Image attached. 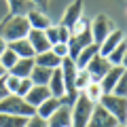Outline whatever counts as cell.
<instances>
[{"label":"cell","instance_id":"1","mask_svg":"<svg viewBox=\"0 0 127 127\" xmlns=\"http://www.w3.org/2000/svg\"><path fill=\"white\" fill-rule=\"evenodd\" d=\"M30 32V23H28L26 15H13L11 19H6L0 28V36L4 38L6 42L17 40V38H26Z\"/></svg>","mask_w":127,"mask_h":127},{"label":"cell","instance_id":"2","mask_svg":"<svg viewBox=\"0 0 127 127\" xmlns=\"http://www.w3.org/2000/svg\"><path fill=\"white\" fill-rule=\"evenodd\" d=\"M91 110H93V104L85 97L83 91H78L76 100L70 106V127H87V121L91 117Z\"/></svg>","mask_w":127,"mask_h":127},{"label":"cell","instance_id":"3","mask_svg":"<svg viewBox=\"0 0 127 127\" xmlns=\"http://www.w3.org/2000/svg\"><path fill=\"white\" fill-rule=\"evenodd\" d=\"M0 112L23 114V117H30V114H34L36 110L32 108V106L28 104L23 97H19V95H15V93H9L6 97H2V100H0Z\"/></svg>","mask_w":127,"mask_h":127},{"label":"cell","instance_id":"4","mask_svg":"<svg viewBox=\"0 0 127 127\" xmlns=\"http://www.w3.org/2000/svg\"><path fill=\"white\" fill-rule=\"evenodd\" d=\"M100 104L117 119V123H125L127 119V100L121 95H112V93H104V97L100 100Z\"/></svg>","mask_w":127,"mask_h":127},{"label":"cell","instance_id":"5","mask_svg":"<svg viewBox=\"0 0 127 127\" xmlns=\"http://www.w3.org/2000/svg\"><path fill=\"white\" fill-rule=\"evenodd\" d=\"M89 32H91V40H93L95 45H100L110 32H112V23H110L108 15H104V13L95 15L89 21Z\"/></svg>","mask_w":127,"mask_h":127},{"label":"cell","instance_id":"6","mask_svg":"<svg viewBox=\"0 0 127 127\" xmlns=\"http://www.w3.org/2000/svg\"><path fill=\"white\" fill-rule=\"evenodd\" d=\"M114 125H117V119L102 104H93V110H91V117L87 121V127H114Z\"/></svg>","mask_w":127,"mask_h":127},{"label":"cell","instance_id":"7","mask_svg":"<svg viewBox=\"0 0 127 127\" xmlns=\"http://www.w3.org/2000/svg\"><path fill=\"white\" fill-rule=\"evenodd\" d=\"M59 70H62V78H64V85H66V93H78V91H74V76H76V70H78L74 59L64 57L62 64H59Z\"/></svg>","mask_w":127,"mask_h":127},{"label":"cell","instance_id":"8","mask_svg":"<svg viewBox=\"0 0 127 127\" xmlns=\"http://www.w3.org/2000/svg\"><path fill=\"white\" fill-rule=\"evenodd\" d=\"M83 9H85V2H83V0H72L62 13V26L72 28L74 23L83 17Z\"/></svg>","mask_w":127,"mask_h":127},{"label":"cell","instance_id":"9","mask_svg":"<svg viewBox=\"0 0 127 127\" xmlns=\"http://www.w3.org/2000/svg\"><path fill=\"white\" fill-rule=\"evenodd\" d=\"M108 68H110V62L104 57V55H100V53L93 55V57H91V62L85 66V70L91 74V78H93V81H100V78L108 72Z\"/></svg>","mask_w":127,"mask_h":127},{"label":"cell","instance_id":"10","mask_svg":"<svg viewBox=\"0 0 127 127\" xmlns=\"http://www.w3.org/2000/svg\"><path fill=\"white\" fill-rule=\"evenodd\" d=\"M123 74H125V66H110L108 72L97 81L102 85V91H104V93H112V87L117 85V81L123 76Z\"/></svg>","mask_w":127,"mask_h":127},{"label":"cell","instance_id":"11","mask_svg":"<svg viewBox=\"0 0 127 127\" xmlns=\"http://www.w3.org/2000/svg\"><path fill=\"white\" fill-rule=\"evenodd\" d=\"M28 42L32 45V49H34V53H45V51H49L51 49V42L47 40V36H45V30H32L30 28V32H28Z\"/></svg>","mask_w":127,"mask_h":127},{"label":"cell","instance_id":"12","mask_svg":"<svg viewBox=\"0 0 127 127\" xmlns=\"http://www.w3.org/2000/svg\"><path fill=\"white\" fill-rule=\"evenodd\" d=\"M123 40H125V32H123L121 28H117V30L112 28V32H110L108 36L100 42V55H104V57H106V55H108L119 42H123Z\"/></svg>","mask_w":127,"mask_h":127},{"label":"cell","instance_id":"13","mask_svg":"<svg viewBox=\"0 0 127 127\" xmlns=\"http://www.w3.org/2000/svg\"><path fill=\"white\" fill-rule=\"evenodd\" d=\"M49 95L51 93H49V87L47 85H32V89L23 95V100H26L32 108H36V106L40 104V102H45Z\"/></svg>","mask_w":127,"mask_h":127},{"label":"cell","instance_id":"14","mask_svg":"<svg viewBox=\"0 0 127 127\" xmlns=\"http://www.w3.org/2000/svg\"><path fill=\"white\" fill-rule=\"evenodd\" d=\"M28 23H30L32 30H47V28L51 26V17L47 13H42V11H36V9H32L30 13L26 15Z\"/></svg>","mask_w":127,"mask_h":127},{"label":"cell","instance_id":"15","mask_svg":"<svg viewBox=\"0 0 127 127\" xmlns=\"http://www.w3.org/2000/svg\"><path fill=\"white\" fill-rule=\"evenodd\" d=\"M47 87H49V93L53 95V97H62V95L66 93V85H64L62 70L59 68L51 70V78H49V83H47Z\"/></svg>","mask_w":127,"mask_h":127},{"label":"cell","instance_id":"16","mask_svg":"<svg viewBox=\"0 0 127 127\" xmlns=\"http://www.w3.org/2000/svg\"><path fill=\"white\" fill-rule=\"evenodd\" d=\"M47 125H49V127H64V125H70V106L62 104L49 119H47Z\"/></svg>","mask_w":127,"mask_h":127},{"label":"cell","instance_id":"17","mask_svg":"<svg viewBox=\"0 0 127 127\" xmlns=\"http://www.w3.org/2000/svg\"><path fill=\"white\" fill-rule=\"evenodd\" d=\"M97 53H100V45H95V42H89L87 47H83V49L76 53V57H74L76 68H85L87 64L91 62V57H93V55H97Z\"/></svg>","mask_w":127,"mask_h":127},{"label":"cell","instance_id":"18","mask_svg":"<svg viewBox=\"0 0 127 127\" xmlns=\"http://www.w3.org/2000/svg\"><path fill=\"white\" fill-rule=\"evenodd\" d=\"M6 47H9L17 57H34V55H36V53H34V49H32V45L28 42V38L11 40V42H6Z\"/></svg>","mask_w":127,"mask_h":127},{"label":"cell","instance_id":"19","mask_svg":"<svg viewBox=\"0 0 127 127\" xmlns=\"http://www.w3.org/2000/svg\"><path fill=\"white\" fill-rule=\"evenodd\" d=\"M32 68H34V57H19L9 72L15 74V76H19V78H26V76H30Z\"/></svg>","mask_w":127,"mask_h":127},{"label":"cell","instance_id":"20","mask_svg":"<svg viewBox=\"0 0 127 127\" xmlns=\"http://www.w3.org/2000/svg\"><path fill=\"white\" fill-rule=\"evenodd\" d=\"M34 64H36V66H45V68L53 70V68H59L62 57H57V55L49 49V51H45V53H36V55H34Z\"/></svg>","mask_w":127,"mask_h":127},{"label":"cell","instance_id":"21","mask_svg":"<svg viewBox=\"0 0 127 127\" xmlns=\"http://www.w3.org/2000/svg\"><path fill=\"white\" fill-rule=\"evenodd\" d=\"M59 106H62V102H59V97H53V95H49V97H47L45 102H40V104L36 106V114L38 117H42V119H49L51 114L55 112V110L59 108Z\"/></svg>","mask_w":127,"mask_h":127},{"label":"cell","instance_id":"22","mask_svg":"<svg viewBox=\"0 0 127 127\" xmlns=\"http://www.w3.org/2000/svg\"><path fill=\"white\" fill-rule=\"evenodd\" d=\"M49 78H51V70L45 68V66H36V64H34V68H32V72H30L32 85H47Z\"/></svg>","mask_w":127,"mask_h":127},{"label":"cell","instance_id":"23","mask_svg":"<svg viewBox=\"0 0 127 127\" xmlns=\"http://www.w3.org/2000/svg\"><path fill=\"white\" fill-rule=\"evenodd\" d=\"M28 117L23 114H9V112H0V127H26Z\"/></svg>","mask_w":127,"mask_h":127},{"label":"cell","instance_id":"24","mask_svg":"<svg viewBox=\"0 0 127 127\" xmlns=\"http://www.w3.org/2000/svg\"><path fill=\"white\" fill-rule=\"evenodd\" d=\"M83 93H85V97L91 102V104H100V100L104 97V91H102V85L97 81H91L89 85L83 89Z\"/></svg>","mask_w":127,"mask_h":127},{"label":"cell","instance_id":"25","mask_svg":"<svg viewBox=\"0 0 127 127\" xmlns=\"http://www.w3.org/2000/svg\"><path fill=\"white\" fill-rule=\"evenodd\" d=\"M106 59L110 62V66H125V40L119 42V45L106 55Z\"/></svg>","mask_w":127,"mask_h":127},{"label":"cell","instance_id":"26","mask_svg":"<svg viewBox=\"0 0 127 127\" xmlns=\"http://www.w3.org/2000/svg\"><path fill=\"white\" fill-rule=\"evenodd\" d=\"M91 81H93L91 74L87 72L85 68H78V70H76V76H74V91H83Z\"/></svg>","mask_w":127,"mask_h":127},{"label":"cell","instance_id":"27","mask_svg":"<svg viewBox=\"0 0 127 127\" xmlns=\"http://www.w3.org/2000/svg\"><path fill=\"white\" fill-rule=\"evenodd\" d=\"M17 59H19V57H17V55H15L13 51L9 49V47H6V49H4V53L0 55V64H2V68H4L6 72H9V70L13 68V64L17 62Z\"/></svg>","mask_w":127,"mask_h":127},{"label":"cell","instance_id":"28","mask_svg":"<svg viewBox=\"0 0 127 127\" xmlns=\"http://www.w3.org/2000/svg\"><path fill=\"white\" fill-rule=\"evenodd\" d=\"M19 81H21V78L15 76V74H11V72L4 74V85H6V89H9V93H15V91H17Z\"/></svg>","mask_w":127,"mask_h":127},{"label":"cell","instance_id":"29","mask_svg":"<svg viewBox=\"0 0 127 127\" xmlns=\"http://www.w3.org/2000/svg\"><path fill=\"white\" fill-rule=\"evenodd\" d=\"M51 51H53L55 55H57V57H68L70 55V49H68V42H53V45H51Z\"/></svg>","mask_w":127,"mask_h":127},{"label":"cell","instance_id":"30","mask_svg":"<svg viewBox=\"0 0 127 127\" xmlns=\"http://www.w3.org/2000/svg\"><path fill=\"white\" fill-rule=\"evenodd\" d=\"M112 95H121V97L127 95V76L125 74H123V76L117 81V85L112 87Z\"/></svg>","mask_w":127,"mask_h":127},{"label":"cell","instance_id":"31","mask_svg":"<svg viewBox=\"0 0 127 127\" xmlns=\"http://www.w3.org/2000/svg\"><path fill=\"white\" fill-rule=\"evenodd\" d=\"M26 127H49V125H47V119L38 117V114L34 112V114H30V117H28Z\"/></svg>","mask_w":127,"mask_h":127},{"label":"cell","instance_id":"32","mask_svg":"<svg viewBox=\"0 0 127 127\" xmlns=\"http://www.w3.org/2000/svg\"><path fill=\"white\" fill-rule=\"evenodd\" d=\"M30 89H32V81H30V76H26V78H21V81H19V87H17V91H15V95L23 97Z\"/></svg>","mask_w":127,"mask_h":127},{"label":"cell","instance_id":"33","mask_svg":"<svg viewBox=\"0 0 127 127\" xmlns=\"http://www.w3.org/2000/svg\"><path fill=\"white\" fill-rule=\"evenodd\" d=\"M70 36H72L70 28H66V26H62V23H59V26H57V42H68Z\"/></svg>","mask_w":127,"mask_h":127},{"label":"cell","instance_id":"34","mask_svg":"<svg viewBox=\"0 0 127 127\" xmlns=\"http://www.w3.org/2000/svg\"><path fill=\"white\" fill-rule=\"evenodd\" d=\"M45 36H47V40H49L51 45H53V42H57V26H53V23H51V26L45 30Z\"/></svg>","mask_w":127,"mask_h":127},{"label":"cell","instance_id":"35","mask_svg":"<svg viewBox=\"0 0 127 127\" xmlns=\"http://www.w3.org/2000/svg\"><path fill=\"white\" fill-rule=\"evenodd\" d=\"M6 95H9V89H6V85H4V76H2L0 78V100L6 97Z\"/></svg>","mask_w":127,"mask_h":127},{"label":"cell","instance_id":"36","mask_svg":"<svg viewBox=\"0 0 127 127\" xmlns=\"http://www.w3.org/2000/svg\"><path fill=\"white\" fill-rule=\"evenodd\" d=\"M4 49H6V40H4L2 36H0V55L4 53Z\"/></svg>","mask_w":127,"mask_h":127},{"label":"cell","instance_id":"37","mask_svg":"<svg viewBox=\"0 0 127 127\" xmlns=\"http://www.w3.org/2000/svg\"><path fill=\"white\" fill-rule=\"evenodd\" d=\"M4 74H6V70H4V68H2V64H0V78L4 76Z\"/></svg>","mask_w":127,"mask_h":127},{"label":"cell","instance_id":"38","mask_svg":"<svg viewBox=\"0 0 127 127\" xmlns=\"http://www.w3.org/2000/svg\"><path fill=\"white\" fill-rule=\"evenodd\" d=\"M34 2H36V4H47L49 0H34Z\"/></svg>","mask_w":127,"mask_h":127},{"label":"cell","instance_id":"39","mask_svg":"<svg viewBox=\"0 0 127 127\" xmlns=\"http://www.w3.org/2000/svg\"><path fill=\"white\" fill-rule=\"evenodd\" d=\"M114 127H125V123H117V125H114Z\"/></svg>","mask_w":127,"mask_h":127},{"label":"cell","instance_id":"40","mask_svg":"<svg viewBox=\"0 0 127 127\" xmlns=\"http://www.w3.org/2000/svg\"><path fill=\"white\" fill-rule=\"evenodd\" d=\"M64 127H70V125H64Z\"/></svg>","mask_w":127,"mask_h":127}]
</instances>
